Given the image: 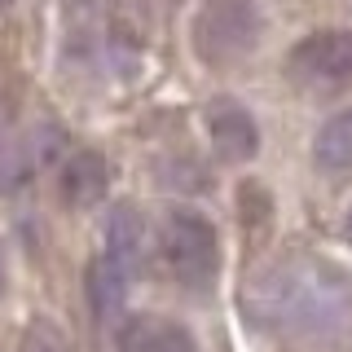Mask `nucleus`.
<instances>
[{"instance_id": "obj_4", "label": "nucleus", "mask_w": 352, "mask_h": 352, "mask_svg": "<svg viewBox=\"0 0 352 352\" xmlns=\"http://www.w3.org/2000/svg\"><path fill=\"white\" fill-rule=\"evenodd\" d=\"M286 80H295L308 93H339L352 84V31L322 27L286 53Z\"/></svg>"}, {"instance_id": "obj_13", "label": "nucleus", "mask_w": 352, "mask_h": 352, "mask_svg": "<svg viewBox=\"0 0 352 352\" xmlns=\"http://www.w3.org/2000/svg\"><path fill=\"white\" fill-rule=\"evenodd\" d=\"M5 5H9V0H0V9H5Z\"/></svg>"}, {"instance_id": "obj_10", "label": "nucleus", "mask_w": 352, "mask_h": 352, "mask_svg": "<svg viewBox=\"0 0 352 352\" xmlns=\"http://www.w3.org/2000/svg\"><path fill=\"white\" fill-rule=\"evenodd\" d=\"M132 278H137V273L119 269L115 260L93 256V264H88V304H93V313L102 317V322L124 308L128 291H132Z\"/></svg>"}, {"instance_id": "obj_3", "label": "nucleus", "mask_w": 352, "mask_h": 352, "mask_svg": "<svg viewBox=\"0 0 352 352\" xmlns=\"http://www.w3.org/2000/svg\"><path fill=\"white\" fill-rule=\"evenodd\" d=\"M260 31H264V18L256 0H203V9L194 14L190 40L207 66H229L256 49Z\"/></svg>"}, {"instance_id": "obj_11", "label": "nucleus", "mask_w": 352, "mask_h": 352, "mask_svg": "<svg viewBox=\"0 0 352 352\" xmlns=\"http://www.w3.org/2000/svg\"><path fill=\"white\" fill-rule=\"evenodd\" d=\"M313 163L322 172H352V106L330 115L313 137Z\"/></svg>"}, {"instance_id": "obj_8", "label": "nucleus", "mask_w": 352, "mask_h": 352, "mask_svg": "<svg viewBox=\"0 0 352 352\" xmlns=\"http://www.w3.org/2000/svg\"><path fill=\"white\" fill-rule=\"evenodd\" d=\"M119 352H198L194 335L172 317H132L119 335Z\"/></svg>"}, {"instance_id": "obj_9", "label": "nucleus", "mask_w": 352, "mask_h": 352, "mask_svg": "<svg viewBox=\"0 0 352 352\" xmlns=\"http://www.w3.org/2000/svg\"><path fill=\"white\" fill-rule=\"evenodd\" d=\"M106 185H110V168H106V159L97 150H80V154H71V159L62 163L58 190H62V198L71 207H93L97 198L106 194Z\"/></svg>"}, {"instance_id": "obj_5", "label": "nucleus", "mask_w": 352, "mask_h": 352, "mask_svg": "<svg viewBox=\"0 0 352 352\" xmlns=\"http://www.w3.org/2000/svg\"><path fill=\"white\" fill-rule=\"evenodd\" d=\"M62 150V132L58 128H31L18 137L0 141V194H18L36 181L40 168H49Z\"/></svg>"}, {"instance_id": "obj_2", "label": "nucleus", "mask_w": 352, "mask_h": 352, "mask_svg": "<svg viewBox=\"0 0 352 352\" xmlns=\"http://www.w3.org/2000/svg\"><path fill=\"white\" fill-rule=\"evenodd\" d=\"M159 260L163 273L185 291H207L220 273V238L203 216L172 212L159 229Z\"/></svg>"}, {"instance_id": "obj_12", "label": "nucleus", "mask_w": 352, "mask_h": 352, "mask_svg": "<svg viewBox=\"0 0 352 352\" xmlns=\"http://www.w3.org/2000/svg\"><path fill=\"white\" fill-rule=\"evenodd\" d=\"M348 238H352V212H348Z\"/></svg>"}, {"instance_id": "obj_7", "label": "nucleus", "mask_w": 352, "mask_h": 352, "mask_svg": "<svg viewBox=\"0 0 352 352\" xmlns=\"http://www.w3.org/2000/svg\"><path fill=\"white\" fill-rule=\"evenodd\" d=\"M97 256L115 260L119 269H128V273L141 269V256H146V220H141V212L132 203H119L115 212L106 216L102 251H97Z\"/></svg>"}, {"instance_id": "obj_1", "label": "nucleus", "mask_w": 352, "mask_h": 352, "mask_svg": "<svg viewBox=\"0 0 352 352\" xmlns=\"http://www.w3.org/2000/svg\"><path fill=\"white\" fill-rule=\"evenodd\" d=\"M260 322L286 339L330 344L352 322V282L344 269L313 256L278 260L256 286Z\"/></svg>"}, {"instance_id": "obj_6", "label": "nucleus", "mask_w": 352, "mask_h": 352, "mask_svg": "<svg viewBox=\"0 0 352 352\" xmlns=\"http://www.w3.org/2000/svg\"><path fill=\"white\" fill-rule=\"evenodd\" d=\"M207 132H212L216 154L229 163H247L260 150V128L251 119V110L238 102H216L207 110Z\"/></svg>"}]
</instances>
